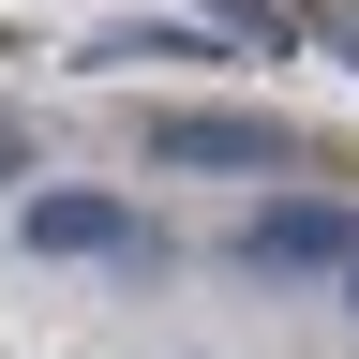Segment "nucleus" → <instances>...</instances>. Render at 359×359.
<instances>
[{
    "label": "nucleus",
    "instance_id": "f257e3e1",
    "mask_svg": "<svg viewBox=\"0 0 359 359\" xmlns=\"http://www.w3.org/2000/svg\"><path fill=\"white\" fill-rule=\"evenodd\" d=\"M150 165H285V120L269 105H150Z\"/></svg>",
    "mask_w": 359,
    "mask_h": 359
},
{
    "label": "nucleus",
    "instance_id": "f03ea898",
    "mask_svg": "<svg viewBox=\"0 0 359 359\" xmlns=\"http://www.w3.org/2000/svg\"><path fill=\"white\" fill-rule=\"evenodd\" d=\"M344 255H359V210H330V195H269L240 224V269H344Z\"/></svg>",
    "mask_w": 359,
    "mask_h": 359
},
{
    "label": "nucleus",
    "instance_id": "7ed1b4c3",
    "mask_svg": "<svg viewBox=\"0 0 359 359\" xmlns=\"http://www.w3.org/2000/svg\"><path fill=\"white\" fill-rule=\"evenodd\" d=\"M30 255H150V224L120 195H30Z\"/></svg>",
    "mask_w": 359,
    "mask_h": 359
},
{
    "label": "nucleus",
    "instance_id": "20e7f679",
    "mask_svg": "<svg viewBox=\"0 0 359 359\" xmlns=\"http://www.w3.org/2000/svg\"><path fill=\"white\" fill-rule=\"evenodd\" d=\"M90 60H210V30H180V15H135V30H105Z\"/></svg>",
    "mask_w": 359,
    "mask_h": 359
},
{
    "label": "nucleus",
    "instance_id": "39448f33",
    "mask_svg": "<svg viewBox=\"0 0 359 359\" xmlns=\"http://www.w3.org/2000/svg\"><path fill=\"white\" fill-rule=\"evenodd\" d=\"M210 30H224V45H299L314 15H285V0H210Z\"/></svg>",
    "mask_w": 359,
    "mask_h": 359
},
{
    "label": "nucleus",
    "instance_id": "423d86ee",
    "mask_svg": "<svg viewBox=\"0 0 359 359\" xmlns=\"http://www.w3.org/2000/svg\"><path fill=\"white\" fill-rule=\"evenodd\" d=\"M314 45H330V60H344V75H359V15H314Z\"/></svg>",
    "mask_w": 359,
    "mask_h": 359
},
{
    "label": "nucleus",
    "instance_id": "0eeeda50",
    "mask_svg": "<svg viewBox=\"0 0 359 359\" xmlns=\"http://www.w3.org/2000/svg\"><path fill=\"white\" fill-rule=\"evenodd\" d=\"M330 285H344V314H359V255H344V269H330Z\"/></svg>",
    "mask_w": 359,
    "mask_h": 359
}]
</instances>
